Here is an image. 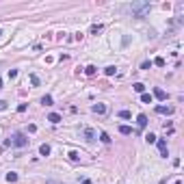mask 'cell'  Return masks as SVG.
I'll use <instances>...</instances> for the list:
<instances>
[{"instance_id":"cell-29","label":"cell","mask_w":184,"mask_h":184,"mask_svg":"<svg viewBox=\"0 0 184 184\" xmlns=\"http://www.w3.org/2000/svg\"><path fill=\"white\" fill-rule=\"evenodd\" d=\"M0 89H2V80H0Z\"/></svg>"},{"instance_id":"cell-27","label":"cell","mask_w":184,"mask_h":184,"mask_svg":"<svg viewBox=\"0 0 184 184\" xmlns=\"http://www.w3.org/2000/svg\"><path fill=\"white\" fill-rule=\"evenodd\" d=\"M83 184H91V180H83Z\"/></svg>"},{"instance_id":"cell-19","label":"cell","mask_w":184,"mask_h":184,"mask_svg":"<svg viewBox=\"0 0 184 184\" xmlns=\"http://www.w3.org/2000/svg\"><path fill=\"white\" fill-rule=\"evenodd\" d=\"M154 65H158V67H165V58H163V56H156V58H154Z\"/></svg>"},{"instance_id":"cell-8","label":"cell","mask_w":184,"mask_h":184,"mask_svg":"<svg viewBox=\"0 0 184 184\" xmlns=\"http://www.w3.org/2000/svg\"><path fill=\"white\" fill-rule=\"evenodd\" d=\"M136 124H139V128H145V126H147V115H143V113H141V115L136 117Z\"/></svg>"},{"instance_id":"cell-16","label":"cell","mask_w":184,"mask_h":184,"mask_svg":"<svg viewBox=\"0 0 184 184\" xmlns=\"http://www.w3.org/2000/svg\"><path fill=\"white\" fill-rule=\"evenodd\" d=\"M145 141H147V143L152 145V143H156V141H158V136H156V134H152V132H150V134H145Z\"/></svg>"},{"instance_id":"cell-10","label":"cell","mask_w":184,"mask_h":184,"mask_svg":"<svg viewBox=\"0 0 184 184\" xmlns=\"http://www.w3.org/2000/svg\"><path fill=\"white\" fill-rule=\"evenodd\" d=\"M50 152H52V147H50L48 143H44V145L39 147V154H41V156H50Z\"/></svg>"},{"instance_id":"cell-18","label":"cell","mask_w":184,"mask_h":184,"mask_svg":"<svg viewBox=\"0 0 184 184\" xmlns=\"http://www.w3.org/2000/svg\"><path fill=\"white\" fill-rule=\"evenodd\" d=\"M132 89H134L136 93H143V91H145V85H143V83H136V85H134Z\"/></svg>"},{"instance_id":"cell-17","label":"cell","mask_w":184,"mask_h":184,"mask_svg":"<svg viewBox=\"0 0 184 184\" xmlns=\"http://www.w3.org/2000/svg\"><path fill=\"white\" fill-rule=\"evenodd\" d=\"M100 141H102V143H106V145H108V143H111V136H108L106 132H100Z\"/></svg>"},{"instance_id":"cell-13","label":"cell","mask_w":184,"mask_h":184,"mask_svg":"<svg viewBox=\"0 0 184 184\" xmlns=\"http://www.w3.org/2000/svg\"><path fill=\"white\" fill-rule=\"evenodd\" d=\"M115 72H117V67H113V65L104 67V74H106V76H115Z\"/></svg>"},{"instance_id":"cell-24","label":"cell","mask_w":184,"mask_h":184,"mask_svg":"<svg viewBox=\"0 0 184 184\" xmlns=\"http://www.w3.org/2000/svg\"><path fill=\"white\" fill-rule=\"evenodd\" d=\"M9 78L15 80V78H17V69H9Z\"/></svg>"},{"instance_id":"cell-28","label":"cell","mask_w":184,"mask_h":184,"mask_svg":"<svg viewBox=\"0 0 184 184\" xmlns=\"http://www.w3.org/2000/svg\"><path fill=\"white\" fill-rule=\"evenodd\" d=\"M0 37H2V28H0Z\"/></svg>"},{"instance_id":"cell-5","label":"cell","mask_w":184,"mask_h":184,"mask_svg":"<svg viewBox=\"0 0 184 184\" xmlns=\"http://www.w3.org/2000/svg\"><path fill=\"white\" fill-rule=\"evenodd\" d=\"M91 111L95 113V115H104V113H106V104H93Z\"/></svg>"},{"instance_id":"cell-11","label":"cell","mask_w":184,"mask_h":184,"mask_svg":"<svg viewBox=\"0 0 184 184\" xmlns=\"http://www.w3.org/2000/svg\"><path fill=\"white\" fill-rule=\"evenodd\" d=\"M95 72H97L95 65H89V67H85V74H87V76H95Z\"/></svg>"},{"instance_id":"cell-12","label":"cell","mask_w":184,"mask_h":184,"mask_svg":"<svg viewBox=\"0 0 184 184\" xmlns=\"http://www.w3.org/2000/svg\"><path fill=\"white\" fill-rule=\"evenodd\" d=\"M41 104L44 106H52V95H44L41 97Z\"/></svg>"},{"instance_id":"cell-4","label":"cell","mask_w":184,"mask_h":184,"mask_svg":"<svg viewBox=\"0 0 184 184\" xmlns=\"http://www.w3.org/2000/svg\"><path fill=\"white\" fill-rule=\"evenodd\" d=\"M173 111H175L173 106H156V113H158V115H173Z\"/></svg>"},{"instance_id":"cell-15","label":"cell","mask_w":184,"mask_h":184,"mask_svg":"<svg viewBox=\"0 0 184 184\" xmlns=\"http://www.w3.org/2000/svg\"><path fill=\"white\" fill-rule=\"evenodd\" d=\"M67 158H69V160H74V163H76V160H80V154H78V152H74V150H72V152H69V154H67Z\"/></svg>"},{"instance_id":"cell-26","label":"cell","mask_w":184,"mask_h":184,"mask_svg":"<svg viewBox=\"0 0 184 184\" xmlns=\"http://www.w3.org/2000/svg\"><path fill=\"white\" fill-rule=\"evenodd\" d=\"M5 108H7V102H5V100H0V111H5Z\"/></svg>"},{"instance_id":"cell-1","label":"cell","mask_w":184,"mask_h":184,"mask_svg":"<svg viewBox=\"0 0 184 184\" xmlns=\"http://www.w3.org/2000/svg\"><path fill=\"white\" fill-rule=\"evenodd\" d=\"M130 11L134 17H143V13L150 11V2H132L130 5Z\"/></svg>"},{"instance_id":"cell-7","label":"cell","mask_w":184,"mask_h":184,"mask_svg":"<svg viewBox=\"0 0 184 184\" xmlns=\"http://www.w3.org/2000/svg\"><path fill=\"white\" fill-rule=\"evenodd\" d=\"M154 97H158V100H167V91H165V89H160V87H156L154 89Z\"/></svg>"},{"instance_id":"cell-9","label":"cell","mask_w":184,"mask_h":184,"mask_svg":"<svg viewBox=\"0 0 184 184\" xmlns=\"http://www.w3.org/2000/svg\"><path fill=\"white\" fill-rule=\"evenodd\" d=\"M48 121H50V124H61V115H58V113H50Z\"/></svg>"},{"instance_id":"cell-2","label":"cell","mask_w":184,"mask_h":184,"mask_svg":"<svg viewBox=\"0 0 184 184\" xmlns=\"http://www.w3.org/2000/svg\"><path fill=\"white\" fill-rule=\"evenodd\" d=\"M11 145H15V147H26V145H28V136H26L24 132H15V134L11 136Z\"/></svg>"},{"instance_id":"cell-21","label":"cell","mask_w":184,"mask_h":184,"mask_svg":"<svg viewBox=\"0 0 184 184\" xmlns=\"http://www.w3.org/2000/svg\"><path fill=\"white\" fill-rule=\"evenodd\" d=\"M7 182H17V173H13V171L7 173Z\"/></svg>"},{"instance_id":"cell-14","label":"cell","mask_w":184,"mask_h":184,"mask_svg":"<svg viewBox=\"0 0 184 184\" xmlns=\"http://www.w3.org/2000/svg\"><path fill=\"white\" fill-rule=\"evenodd\" d=\"M119 132L128 136V134H132V128H130V126H119Z\"/></svg>"},{"instance_id":"cell-20","label":"cell","mask_w":184,"mask_h":184,"mask_svg":"<svg viewBox=\"0 0 184 184\" xmlns=\"http://www.w3.org/2000/svg\"><path fill=\"white\" fill-rule=\"evenodd\" d=\"M97 33H102V24H93L91 26V35H97Z\"/></svg>"},{"instance_id":"cell-3","label":"cell","mask_w":184,"mask_h":184,"mask_svg":"<svg viewBox=\"0 0 184 184\" xmlns=\"http://www.w3.org/2000/svg\"><path fill=\"white\" fill-rule=\"evenodd\" d=\"M158 143V152H160V156H165L167 158V154H169V150H167V141L165 139H160V141H156Z\"/></svg>"},{"instance_id":"cell-25","label":"cell","mask_w":184,"mask_h":184,"mask_svg":"<svg viewBox=\"0 0 184 184\" xmlns=\"http://www.w3.org/2000/svg\"><path fill=\"white\" fill-rule=\"evenodd\" d=\"M30 83H33V85H35V87H37V85H39V78H37V76H35V74H33V76H30Z\"/></svg>"},{"instance_id":"cell-23","label":"cell","mask_w":184,"mask_h":184,"mask_svg":"<svg viewBox=\"0 0 184 184\" xmlns=\"http://www.w3.org/2000/svg\"><path fill=\"white\" fill-rule=\"evenodd\" d=\"M119 117H121V119H130L132 113H130V111H119Z\"/></svg>"},{"instance_id":"cell-6","label":"cell","mask_w":184,"mask_h":184,"mask_svg":"<svg viewBox=\"0 0 184 184\" xmlns=\"http://www.w3.org/2000/svg\"><path fill=\"white\" fill-rule=\"evenodd\" d=\"M83 134H85V139H87V141H95V130H91V128H85V130H83Z\"/></svg>"},{"instance_id":"cell-22","label":"cell","mask_w":184,"mask_h":184,"mask_svg":"<svg viewBox=\"0 0 184 184\" xmlns=\"http://www.w3.org/2000/svg\"><path fill=\"white\" fill-rule=\"evenodd\" d=\"M141 102H145V104H152V95H150V93H143V95H141Z\"/></svg>"}]
</instances>
